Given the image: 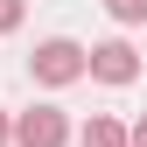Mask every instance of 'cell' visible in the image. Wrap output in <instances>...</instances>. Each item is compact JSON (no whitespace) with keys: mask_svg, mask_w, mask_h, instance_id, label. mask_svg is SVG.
I'll list each match as a JSON object with an SVG mask.
<instances>
[{"mask_svg":"<svg viewBox=\"0 0 147 147\" xmlns=\"http://www.w3.org/2000/svg\"><path fill=\"white\" fill-rule=\"evenodd\" d=\"M35 84H49V91H63V84H77L84 77V42H70V35H49V42H35Z\"/></svg>","mask_w":147,"mask_h":147,"instance_id":"1","label":"cell"},{"mask_svg":"<svg viewBox=\"0 0 147 147\" xmlns=\"http://www.w3.org/2000/svg\"><path fill=\"white\" fill-rule=\"evenodd\" d=\"M84 77H98V84H133L140 77V56H133V42H91L84 49Z\"/></svg>","mask_w":147,"mask_h":147,"instance_id":"2","label":"cell"},{"mask_svg":"<svg viewBox=\"0 0 147 147\" xmlns=\"http://www.w3.org/2000/svg\"><path fill=\"white\" fill-rule=\"evenodd\" d=\"M14 147H70V119L56 105H28L14 119Z\"/></svg>","mask_w":147,"mask_h":147,"instance_id":"3","label":"cell"},{"mask_svg":"<svg viewBox=\"0 0 147 147\" xmlns=\"http://www.w3.org/2000/svg\"><path fill=\"white\" fill-rule=\"evenodd\" d=\"M77 140H84V147H126V126L98 112V119H91V126H84V133H77Z\"/></svg>","mask_w":147,"mask_h":147,"instance_id":"4","label":"cell"},{"mask_svg":"<svg viewBox=\"0 0 147 147\" xmlns=\"http://www.w3.org/2000/svg\"><path fill=\"white\" fill-rule=\"evenodd\" d=\"M105 14H112V21H126V28H133V21H147V0H105Z\"/></svg>","mask_w":147,"mask_h":147,"instance_id":"5","label":"cell"},{"mask_svg":"<svg viewBox=\"0 0 147 147\" xmlns=\"http://www.w3.org/2000/svg\"><path fill=\"white\" fill-rule=\"evenodd\" d=\"M21 28V0H0V35H14Z\"/></svg>","mask_w":147,"mask_h":147,"instance_id":"6","label":"cell"},{"mask_svg":"<svg viewBox=\"0 0 147 147\" xmlns=\"http://www.w3.org/2000/svg\"><path fill=\"white\" fill-rule=\"evenodd\" d=\"M126 147H147V112H140L133 126H126Z\"/></svg>","mask_w":147,"mask_h":147,"instance_id":"7","label":"cell"},{"mask_svg":"<svg viewBox=\"0 0 147 147\" xmlns=\"http://www.w3.org/2000/svg\"><path fill=\"white\" fill-rule=\"evenodd\" d=\"M7 140H14V119H7V112H0V147H7Z\"/></svg>","mask_w":147,"mask_h":147,"instance_id":"8","label":"cell"}]
</instances>
